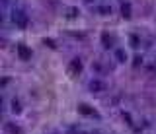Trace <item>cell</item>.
Listing matches in <instances>:
<instances>
[{"instance_id":"1","label":"cell","mask_w":156,"mask_h":134,"mask_svg":"<svg viewBox=\"0 0 156 134\" xmlns=\"http://www.w3.org/2000/svg\"><path fill=\"white\" fill-rule=\"evenodd\" d=\"M12 19H14V23H16L18 27H22V29H23V27H27V16L23 14L22 10H14Z\"/></svg>"},{"instance_id":"2","label":"cell","mask_w":156,"mask_h":134,"mask_svg":"<svg viewBox=\"0 0 156 134\" xmlns=\"http://www.w3.org/2000/svg\"><path fill=\"white\" fill-rule=\"evenodd\" d=\"M82 68H84V66H82V60L80 58H72L70 64H68V72H70L72 76H78L82 72Z\"/></svg>"},{"instance_id":"3","label":"cell","mask_w":156,"mask_h":134,"mask_svg":"<svg viewBox=\"0 0 156 134\" xmlns=\"http://www.w3.org/2000/svg\"><path fill=\"white\" fill-rule=\"evenodd\" d=\"M16 51H18V56H20L22 60H30V58H31V49H27L23 43H20L18 47H16Z\"/></svg>"},{"instance_id":"4","label":"cell","mask_w":156,"mask_h":134,"mask_svg":"<svg viewBox=\"0 0 156 134\" xmlns=\"http://www.w3.org/2000/svg\"><path fill=\"white\" fill-rule=\"evenodd\" d=\"M104 89H108L105 82H101V80H92L90 82V91H104Z\"/></svg>"},{"instance_id":"5","label":"cell","mask_w":156,"mask_h":134,"mask_svg":"<svg viewBox=\"0 0 156 134\" xmlns=\"http://www.w3.org/2000/svg\"><path fill=\"white\" fill-rule=\"evenodd\" d=\"M101 45H104V49H111L113 47V37L108 33V31L101 33Z\"/></svg>"},{"instance_id":"6","label":"cell","mask_w":156,"mask_h":134,"mask_svg":"<svg viewBox=\"0 0 156 134\" xmlns=\"http://www.w3.org/2000/svg\"><path fill=\"white\" fill-rule=\"evenodd\" d=\"M78 113H82V115H98V113L94 111L92 107H88L86 103H80V105H78Z\"/></svg>"},{"instance_id":"7","label":"cell","mask_w":156,"mask_h":134,"mask_svg":"<svg viewBox=\"0 0 156 134\" xmlns=\"http://www.w3.org/2000/svg\"><path fill=\"white\" fill-rule=\"evenodd\" d=\"M6 130L10 134H23V130L18 127V124H14V123H6Z\"/></svg>"},{"instance_id":"8","label":"cell","mask_w":156,"mask_h":134,"mask_svg":"<svg viewBox=\"0 0 156 134\" xmlns=\"http://www.w3.org/2000/svg\"><path fill=\"white\" fill-rule=\"evenodd\" d=\"M121 16L123 18H131V4L129 2L121 4Z\"/></svg>"},{"instance_id":"9","label":"cell","mask_w":156,"mask_h":134,"mask_svg":"<svg viewBox=\"0 0 156 134\" xmlns=\"http://www.w3.org/2000/svg\"><path fill=\"white\" fill-rule=\"evenodd\" d=\"M115 58H117V62H125V60H127V52L123 51V49H117V51H115Z\"/></svg>"},{"instance_id":"10","label":"cell","mask_w":156,"mask_h":134,"mask_svg":"<svg viewBox=\"0 0 156 134\" xmlns=\"http://www.w3.org/2000/svg\"><path fill=\"white\" fill-rule=\"evenodd\" d=\"M131 45H133V47H139V45H141V39H139V35H131Z\"/></svg>"},{"instance_id":"11","label":"cell","mask_w":156,"mask_h":134,"mask_svg":"<svg viewBox=\"0 0 156 134\" xmlns=\"http://www.w3.org/2000/svg\"><path fill=\"white\" fill-rule=\"evenodd\" d=\"M133 58H135V60H133V66H135V68H137V66H141V64H142V56H141V55L133 56Z\"/></svg>"},{"instance_id":"12","label":"cell","mask_w":156,"mask_h":134,"mask_svg":"<svg viewBox=\"0 0 156 134\" xmlns=\"http://www.w3.org/2000/svg\"><path fill=\"white\" fill-rule=\"evenodd\" d=\"M12 111H14V113H20V111H22V107H20V103H18V101H12Z\"/></svg>"},{"instance_id":"13","label":"cell","mask_w":156,"mask_h":134,"mask_svg":"<svg viewBox=\"0 0 156 134\" xmlns=\"http://www.w3.org/2000/svg\"><path fill=\"white\" fill-rule=\"evenodd\" d=\"M109 12H111V8H105V6H101V8H100V14H104V16H105V14H109Z\"/></svg>"},{"instance_id":"14","label":"cell","mask_w":156,"mask_h":134,"mask_svg":"<svg viewBox=\"0 0 156 134\" xmlns=\"http://www.w3.org/2000/svg\"><path fill=\"white\" fill-rule=\"evenodd\" d=\"M123 119H125L129 124H133V121H131V115H129V113H123Z\"/></svg>"},{"instance_id":"15","label":"cell","mask_w":156,"mask_h":134,"mask_svg":"<svg viewBox=\"0 0 156 134\" xmlns=\"http://www.w3.org/2000/svg\"><path fill=\"white\" fill-rule=\"evenodd\" d=\"M43 43H45V45H49V47H51V49H55V43H53V41H51V39H45V41H43Z\"/></svg>"},{"instance_id":"16","label":"cell","mask_w":156,"mask_h":134,"mask_svg":"<svg viewBox=\"0 0 156 134\" xmlns=\"http://www.w3.org/2000/svg\"><path fill=\"white\" fill-rule=\"evenodd\" d=\"M86 2H92V0H86Z\"/></svg>"}]
</instances>
